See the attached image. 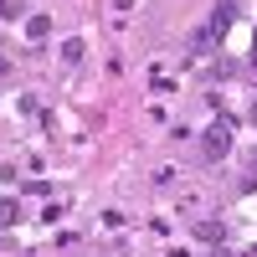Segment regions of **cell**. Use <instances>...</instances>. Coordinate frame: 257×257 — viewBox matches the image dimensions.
<instances>
[{
    "label": "cell",
    "instance_id": "obj_1",
    "mask_svg": "<svg viewBox=\"0 0 257 257\" xmlns=\"http://www.w3.org/2000/svg\"><path fill=\"white\" fill-rule=\"evenodd\" d=\"M231 21H237V6H231V0H221V6H216V16H211L206 26L196 31V41H190V52H196V57L216 52L221 41H226V26H231Z\"/></svg>",
    "mask_w": 257,
    "mask_h": 257
},
{
    "label": "cell",
    "instance_id": "obj_2",
    "mask_svg": "<svg viewBox=\"0 0 257 257\" xmlns=\"http://www.w3.org/2000/svg\"><path fill=\"white\" fill-rule=\"evenodd\" d=\"M226 149H231V123H226V118H216V123L201 134V155H206V160H221Z\"/></svg>",
    "mask_w": 257,
    "mask_h": 257
},
{
    "label": "cell",
    "instance_id": "obj_3",
    "mask_svg": "<svg viewBox=\"0 0 257 257\" xmlns=\"http://www.w3.org/2000/svg\"><path fill=\"white\" fill-rule=\"evenodd\" d=\"M26 36H31V41H47V36H52V21H47V16H31V21H26Z\"/></svg>",
    "mask_w": 257,
    "mask_h": 257
},
{
    "label": "cell",
    "instance_id": "obj_4",
    "mask_svg": "<svg viewBox=\"0 0 257 257\" xmlns=\"http://www.w3.org/2000/svg\"><path fill=\"white\" fill-rule=\"evenodd\" d=\"M196 237H201V242H221L226 226H221V221H196Z\"/></svg>",
    "mask_w": 257,
    "mask_h": 257
},
{
    "label": "cell",
    "instance_id": "obj_5",
    "mask_svg": "<svg viewBox=\"0 0 257 257\" xmlns=\"http://www.w3.org/2000/svg\"><path fill=\"white\" fill-rule=\"evenodd\" d=\"M16 221H21V206L16 201H0V231H11Z\"/></svg>",
    "mask_w": 257,
    "mask_h": 257
},
{
    "label": "cell",
    "instance_id": "obj_6",
    "mask_svg": "<svg viewBox=\"0 0 257 257\" xmlns=\"http://www.w3.org/2000/svg\"><path fill=\"white\" fill-rule=\"evenodd\" d=\"M62 62H67V67H77V62H82V41H77V36L62 41Z\"/></svg>",
    "mask_w": 257,
    "mask_h": 257
},
{
    "label": "cell",
    "instance_id": "obj_7",
    "mask_svg": "<svg viewBox=\"0 0 257 257\" xmlns=\"http://www.w3.org/2000/svg\"><path fill=\"white\" fill-rule=\"evenodd\" d=\"M0 21H21V0H0Z\"/></svg>",
    "mask_w": 257,
    "mask_h": 257
},
{
    "label": "cell",
    "instance_id": "obj_8",
    "mask_svg": "<svg viewBox=\"0 0 257 257\" xmlns=\"http://www.w3.org/2000/svg\"><path fill=\"white\" fill-rule=\"evenodd\" d=\"M6 72H11V67H6V57H0V82H6Z\"/></svg>",
    "mask_w": 257,
    "mask_h": 257
},
{
    "label": "cell",
    "instance_id": "obj_9",
    "mask_svg": "<svg viewBox=\"0 0 257 257\" xmlns=\"http://www.w3.org/2000/svg\"><path fill=\"white\" fill-rule=\"evenodd\" d=\"M247 170H252V175H257V160H247Z\"/></svg>",
    "mask_w": 257,
    "mask_h": 257
},
{
    "label": "cell",
    "instance_id": "obj_10",
    "mask_svg": "<svg viewBox=\"0 0 257 257\" xmlns=\"http://www.w3.org/2000/svg\"><path fill=\"white\" fill-rule=\"evenodd\" d=\"M252 67H257V47H252Z\"/></svg>",
    "mask_w": 257,
    "mask_h": 257
},
{
    "label": "cell",
    "instance_id": "obj_11",
    "mask_svg": "<svg viewBox=\"0 0 257 257\" xmlns=\"http://www.w3.org/2000/svg\"><path fill=\"white\" fill-rule=\"evenodd\" d=\"M252 123H257V103H252Z\"/></svg>",
    "mask_w": 257,
    "mask_h": 257
}]
</instances>
